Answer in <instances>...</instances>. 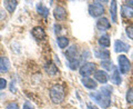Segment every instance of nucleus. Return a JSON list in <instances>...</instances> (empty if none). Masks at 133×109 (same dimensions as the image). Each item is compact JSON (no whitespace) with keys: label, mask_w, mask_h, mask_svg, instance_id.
Masks as SVG:
<instances>
[{"label":"nucleus","mask_w":133,"mask_h":109,"mask_svg":"<svg viewBox=\"0 0 133 109\" xmlns=\"http://www.w3.org/2000/svg\"><path fill=\"white\" fill-rule=\"evenodd\" d=\"M97 28L101 31H105V30H109L111 28V23L109 21V19L105 18V17H101V18L98 19L97 21Z\"/></svg>","instance_id":"0eeeda50"},{"label":"nucleus","mask_w":133,"mask_h":109,"mask_svg":"<svg viewBox=\"0 0 133 109\" xmlns=\"http://www.w3.org/2000/svg\"><path fill=\"white\" fill-rule=\"evenodd\" d=\"M57 43H58V46H59L61 49H64V48L68 47V45H69V39L66 38V37H58Z\"/></svg>","instance_id":"5701e85b"},{"label":"nucleus","mask_w":133,"mask_h":109,"mask_svg":"<svg viewBox=\"0 0 133 109\" xmlns=\"http://www.w3.org/2000/svg\"><path fill=\"white\" fill-rule=\"evenodd\" d=\"M89 14L92 17H101L104 14V8L101 5V1H94L89 5Z\"/></svg>","instance_id":"20e7f679"},{"label":"nucleus","mask_w":133,"mask_h":109,"mask_svg":"<svg viewBox=\"0 0 133 109\" xmlns=\"http://www.w3.org/2000/svg\"><path fill=\"white\" fill-rule=\"evenodd\" d=\"M121 14L124 18L127 19H131L133 17V8L129 5H123L121 7Z\"/></svg>","instance_id":"2eb2a0df"},{"label":"nucleus","mask_w":133,"mask_h":109,"mask_svg":"<svg viewBox=\"0 0 133 109\" xmlns=\"http://www.w3.org/2000/svg\"><path fill=\"white\" fill-rule=\"evenodd\" d=\"M10 61L7 57H0V72L6 74L10 70Z\"/></svg>","instance_id":"f8f14e48"},{"label":"nucleus","mask_w":133,"mask_h":109,"mask_svg":"<svg viewBox=\"0 0 133 109\" xmlns=\"http://www.w3.org/2000/svg\"><path fill=\"white\" fill-rule=\"evenodd\" d=\"M37 11L40 16H43V17H47L49 15V9L45 7L42 2H39L37 3Z\"/></svg>","instance_id":"412c9836"},{"label":"nucleus","mask_w":133,"mask_h":109,"mask_svg":"<svg viewBox=\"0 0 133 109\" xmlns=\"http://www.w3.org/2000/svg\"><path fill=\"white\" fill-rule=\"evenodd\" d=\"M111 82L114 83V85H120L122 82V78L120 76V71L116 68L113 70V74L111 75Z\"/></svg>","instance_id":"6ab92c4d"},{"label":"nucleus","mask_w":133,"mask_h":109,"mask_svg":"<svg viewBox=\"0 0 133 109\" xmlns=\"http://www.w3.org/2000/svg\"><path fill=\"white\" fill-rule=\"evenodd\" d=\"M44 69H45V71H47V74L49 75V76H56V75L58 74V68L53 62H49V64H47L44 67Z\"/></svg>","instance_id":"a211bd4d"},{"label":"nucleus","mask_w":133,"mask_h":109,"mask_svg":"<svg viewBox=\"0 0 133 109\" xmlns=\"http://www.w3.org/2000/svg\"><path fill=\"white\" fill-rule=\"evenodd\" d=\"M118 62H119V71L122 75H127L131 70V62L127 56L120 54L118 57Z\"/></svg>","instance_id":"7ed1b4c3"},{"label":"nucleus","mask_w":133,"mask_h":109,"mask_svg":"<svg viewBox=\"0 0 133 109\" xmlns=\"http://www.w3.org/2000/svg\"><path fill=\"white\" fill-rule=\"evenodd\" d=\"M7 88V80L5 78H0V90H3Z\"/></svg>","instance_id":"c85d7f7f"},{"label":"nucleus","mask_w":133,"mask_h":109,"mask_svg":"<svg viewBox=\"0 0 133 109\" xmlns=\"http://www.w3.org/2000/svg\"><path fill=\"white\" fill-rule=\"evenodd\" d=\"M101 66L103 67L104 69H107V70H112V69H115L114 68V66H113V64H112V61H110V60H104V61H101Z\"/></svg>","instance_id":"b1692460"},{"label":"nucleus","mask_w":133,"mask_h":109,"mask_svg":"<svg viewBox=\"0 0 133 109\" xmlns=\"http://www.w3.org/2000/svg\"><path fill=\"white\" fill-rule=\"evenodd\" d=\"M110 15H111V20L112 21L118 22V5H116V1H111Z\"/></svg>","instance_id":"4468645a"},{"label":"nucleus","mask_w":133,"mask_h":109,"mask_svg":"<svg viewBox=\"0 0 133 109\" xmlns=\"http://www.w3.org/2000/svg\"><path fill=\"white\" fill-rule=\"evenodd\" d=\"M55 32H56V35H59V33L61 32V26L60 25H58V23L55 25Z\"/></svg>","instance_id":"7c9ffc66"},{"label":"nucleus","mask_w":133,"mask_h":109,"mask_svg":"<svg viewBox=\"0 0 133 109\" xmlns=\"http://www.w3.org/2000/svg\"><path fill=\"white\" fill-rule=\"evenodd\" d=\"M90 97L102 108H109L110 105H111V99L105 97V96L101 95L100 93H91Z\"/></svg>","instance_id":"f03ea898"},{"label":"nucleus","mask_w":133,"mask_h":109,"mask_svg":"<svg viewBox=\"0 0 133 109\" xmlns=\"http://www.w3.org/2000/svg\"><path fill=\"white\" fill-rule=\"evenodd\" d=\"M94 78L98 82L102 83V85H105L109 81V76H108V74L104 70H97L94 72Z\"/></svg>","instance_id":"6e6552de"},{"label":"nucleus","mask_w":133,"mask_h":109,"mask_svg":"<svg viewBox=\"0 0 133 109\" xmlns=\"http://www.w3.org/2000/svg\"><path fill=\"white\" fill-rule=\"evenodd\" d=\"M6 109H20L17 102H9L6 106Z\"/></svg>","instance_id":"cd10ccee"},{"label":"nucleus","mask_w":133,"mask_h":109,"mask_svg":"<svg viewBox=\"0 0 133 109\" xmlns=\"http://www.w3.org/2000/svg\"><path fill=\"white\" fill-rule=\"evenodd\" d=\"M125 31H127V35H128L129 38L133 40V23L129 25V26L127 27V29H125Z\"/></svg>","instance_id":"bb28decb"},{"label":"nucleus","mask_w":133,"mask_h":109,"mask_svg":"<svg viewBox=\"0 0 133 109\" xmlns=\"http://www.w3.org/2000/svg\"><path fill=\"white\" fill-rule=\"evenodd\" d=\"M87 109H99L98 107H95V106H93V105H88V107H87Z\"/></svg>","instance_id":"2f4dec72"},{"label":"nucleus","mask_w":133,"mask_h":109,"mask_svg":"<svg viewBox=\"0 0 133 109\" xmlns=\"http://www.w3.org/2000/svg\"><path fill=\"white\" fill-rule=\"evenodd\" d=\"M68 66L71 70H77L79 67V60H72V61H68Z\"/></svg>","instance_id":"a878e982"},{"label":"nucleus","mask_w":133,"mask_h":109,"mask_svg":"<svg viewBox=\"0 0 133 109\" xmlns=\"http://www.w3.org/2000/svg\"><path fill=\"white\" fill-rule=\"evenodd\" d=\"M95 64L93 62H85L80 67V75L83 78L90 77L93 72H95Z\"/></svg>","instance_id":"39448f33"},{"label":"nucleus","mask_w":133,"mask_h":109,"mask_svg":"<svg viewBox=\"0 0 133 109\" xmlns=\"http://www.w3.org/2000/svg\"><path fill=\"white\" fill-rule=\"evenodd\" d=\"M130 50V46L122 40H116L114 43V51L115 52H128Z\"/></svg>","instance_id":"9d476101"},{"label":"nucleus","mask_w":133,"mask_h":109,"mask_svg":"<svg viewBox=\"0 0 133 109\" xmlns=\"http://www.w3.org/2000/svg\"><path fill=\"white\" fill-rule=\"evenodd\" d=\"M99 45L101 46L102 48H109L110 45H111V43H110V37L108 36V35L101 36L99 38Z\"/></svg>","instance_id":"aec40b11"},{"label":"nucleus","mask_w":133,"mask_h":109,"mask_svg":"<svg viewBox=\"0 0 133 109\" xmlns=\"http://www.w3.org/2000/svg\"><path fill=\"white\" fill-rule=\"evenodd\" d=\"M100 94L105 96V97L110 98L111 95H112V87L111 86H108V85H104L101 87V90H100Z\"/></svg>","instance_id":"4be33fe9"},{"label":"nucleus","mask_w":133,"mask_h":109,"mask_svg":"<svg viewBox=\"0 0 133 109\" xmlns=\"http://www.w3.org/2000/svg\"><path fill=\"white\" fill-rule=\"evenodd\" d=\"M50 99L53 104H61L65 97V89L60 83H56L50 88Z\"/></svg>","instance_id":"f257e3e1"},{"label":"nucleus","mask_w":133,"mask_h":109,"mask_svg":"<svg viewBox=\"0 0 133 109\" xmlns=\"http://www.w3.org/2000/svg\"><path fill=\"white\" fill-rule=\"evenodd\" d=\"M128 3H129V6H130V5H132V6H133V0H129Z\"/></svg>","instance_id":"473e14b6"},{"label":"nucleus","mask_w":133,"mask_h":109,"mask_svg":"<svg viewBox=\"0 0 133 109\" xmlns=\"http://www.w3.org/2000/svg\"><path fill=\"white\" fill-rule=\"evenodd\" d=\"M94 56L99 58V59H103V61L104 60H109L110 58V51L107 49H98L94 51Z\"/></svg>","instance_id":"ddd939ff"},{"label":"nucleus","mask_w":133,"mask_h":109,"mask_svg":"<svg viewBox=\"0 0 133 109\" xmlns=\"http://www.w3.org/2000/svg\"><path fill=\"white\" fill-rule=\"evenodd\" d=\"M81 82H82L83 86L87 87V88H89V89H95V88L98 87L97 81L93 80V79L90 78V77H88V78H82Z\"/></svg>","instance_id":"dca6fc26"},{"label":"nucleus","mask_w":133,"mask_h":109,"mask_svg":"<svg viewBox=\"0 0 133 109\" xmlns=\"http://www.w3.org/2000/svg\"><path fill=\"white\" fill-rule=\"evenodd\" d=\"M53 16H55V18L57 20H59V21H62V20H64L66 18V10L64 9L63 7L61 6H58L55 8V11H53Z\"/></svg>","instance_id":"9b49d317"},{"label":"nucleus","mask_w":133,"mask_h":109,"mask_svg":"<svg viewBox=\"0 0 133 109\" xmlns=\"http://www.w3.org/2000/svg\"><path fill=\"white\" fill-rule=\"evenodd\" d=\"M22 109H35V107H33V105L30 101H26V102L23 104Z\"/></svg>","instance_id":"c756f323"},{"label":"nucleus","mask_w":133,"mask_h":109,"mask_svg":"<svg viewBox=\"0 0 133 109\" xmlns=\"http://www.w3.org/2000/svg\"><path fill=\"white\" fill-rule=\"evenodd\" d=\"M65 58L68 61H72V60H77L78 59V48L77 46H71L65 50Z\"/></svg>","instance_id":"423d86ee"},{"label":"nucleus","mask_w":133,"mask_h":109,"mask_svg":"<svg viewBox=\"0 0 133 109\" xmlns=\"http://www.w3.org/2000/svg\"><path fill=\"white\" fill-rule=\"evenodd\" d=\"M125 98H127V101H128V104L133 105V87H132V88H130V89H128Z\"/></svg>","instance_id":"393cba45"},{"label":"nucleus","mask_w":133,"mask_h":109,"mask_svg":"<svg viewBox=\"0 0 133 109\" xmlns=\"http://www.w3.org/2000/svg\"><path fill=\"white\" fill-rule=\"evenodd\" d=\"M31 33H32L33 38L37 39V40H43V39H45V37H47V35H45V31L43 30V28L39 27V26H37V27L33 28L31 30Z\"/></svg>","instance_id":"1a4fd4ad"},{"label":"nucleus","mask_w":133,"mask_h":109,"mask_svg":"<svg viewBox=\"0 0 133 109\" xmlns=\"http://www.w3.org/2000/svg\"><path fill=\"white\" fill-rule=\"evenodd\" d=\"M3 5H5L7 11L12 14L17 6H18V1H16V0H6V1H3Z\"/></svg>","instance_id":"f3484780"}]
</instances>
